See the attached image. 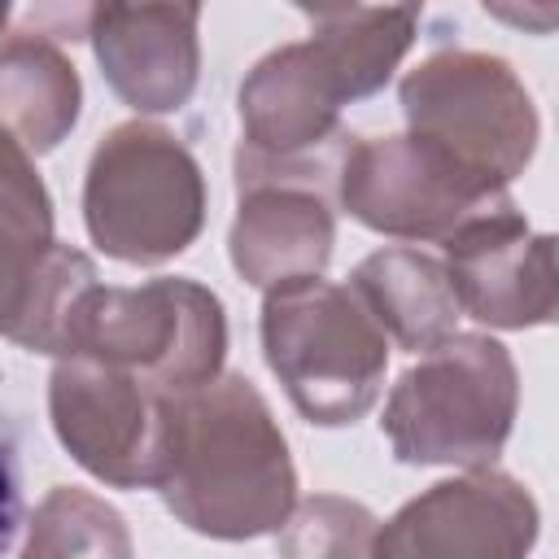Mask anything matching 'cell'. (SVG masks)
<instances>
[{
  "label": "cell",
  "mask_w": 559,
  "mask_h": 559,
  "mask_svg": "<svg viewBox=\"0 0 559 559\" xmlns=\"http://www.w3.org/2000/svg\"><path fill=\"white\" fill-rule=\"evenodd\" d=\"M83 114V83L61 44L31 26L0 44V131L31 157L52 153Z\"/></svg>",
  "instance_id": "2e32d148"
},
{
  "label": "cell",
  "mask_w": 559,
  "mask_h": 559,
  "mask_svg": "<svg viewBox=\"0 0 559 559\" xmlns=\"http://www.w3.org/2000/svg\"><path fill=\"white\" fill-rule=\"evenodd\" d=\"M371 323L406 354H428L454 336L459 301L450 293L441 258L415 245H384L367 253L345 284Z\"/></svg>",
  "instance_id": "9a60e30c"
},
{
  "label": "cell",
  "mask_w": 559,
  "mask_h": 559,
  "mask_svg": "<svg viewBox=\"0 0 559 559\" xmlns=\"http://www.w3.org/2000/svg\"><path fill=\"white\" fill-rule=\"evenodd\" d=\"M314 48L332 61L349 105L376 96L419 31V4H301Z\"/></svg>",
  "instance_id": "e0dca14e"
},
{
  "label": "cell",
  "mask_w": 559,
  "mask_h": 559,
  "mask_svg": "<svg viewBox=\"0 0 559 559\" xmlns=\"http://www.w3.org/2000/svg\"><path fill=\"white\" fill-rule=\"evenodd\" d=\"M166 402L157 384L83 354L57 358L48 419L66 454L114 489H153L166 454Z\"/></svg>",
  "instance_id": "30bf717a"
},
{
  "label": "cell",
  "mask_w": 559,
  "mask_h": 559,
  "mask_svg": "<svg viewBox=\"0 0 559 559\" xmlns=\"http://www.w3.org/2000/svg\"><path fill=\"white\" fill-rule=\"evenodd\" d=\"M66 354L122 367L162 393L201 389L223 376L227 310L214 288L188 275H157L135 288L96 280L66 319L57 358Z\"/></svg>",
  "instance_id": "5b68a950"
},
{
  "label": "cell",
  "mask_w": 559,
  "mask_h": 559,
  "mask_svg": "<svg viewBox=\"0 0 559 559\" xmlns=\"http://www.w3.org/2000/svg\"><path fill=\"white\" fill-rule=\"evenodd\" d=\"M87 39L114 96L135 114H175L201 79V4H92Z\"/></svg>",
  "instance_id": "5bb4252c"
},
{
  "label": "cell",
  "mask_w": 559,
  "mask_h": 559,
  "mask_svg": "<svg viewBox=\"0 0 559 559\" xmlns=\"http://www.w3.org/2000/svg\"><path fill=\"white\" fill-rule=\"evenodd\" d=\"M445 280L459 301V314L524 332L546 328L559 306V275H555V236L533 231L528 218L511 205L472 218L445 240Z\"/></svg>",
  "instance_id": "7c38bea8"
},
{
  "label": "cell",
  "mask_w": 559,
  "mask_h": 559,
  "mask_svg": "<svg viewBox=\"0 0 559 559\" xmlns=\"http://www.w3.org/2000/svg\"><path fill=\"white\" fill-rule=\"evenodd\" d=\"M336 205L376 236L445 245L472 218L511 205V192L402 131L345 144L336 166Z\"/></svg>",
  "instance_id": "52a82bcc"
},
{
  "label": "cell",
  "mask_w": 559,
  "mask_h": 559,
  "mask_svg": "<svg viewBox=\"0 0 559 559\" xmlns=\"http://www.w3.org/2000/svg\"><path fill=\"white\" fill-rule=\"evenodd\" d=\"M22 559H135V542L114 502L79 485H52L26 520Z\"/></svg>",
  "instance_id": "ac0fdd59"
},
{
  "label": "cell",
  "mask_w": 559,
  "mask_h": 559,
  "mask_svg": "<svg viewBox=\"0 0 559 559\" xmlns=\"http://www.w3.org/2000/svg\"><path fill=\"white\" fill-rule=\"evenodd\" d=\"M92 284V258L52 236V197L35 157L0 131V336L57 358L66 319Z\"/></svg>",
  "instance_id": "ba28073f"
},
{
  "label": "cell",
  "mask_w": 559,
  "mask_h": 559,
  "mask_svg": "<svg viewBox=\"0 0 559 559\" xmlns=\"http://www.w3.org/2000/svg\"><path fill=\"white\" fill-rule=\"evenodd\" d=\"M542 533L533 493L493 467L428 485L376 533V559H528Z\"/></svg>",
  "instance_id": "8fae6325"
},
{
  "label": "cell",
  "mask_w": 559,
  "mask_h": 559,
  "mask_svg": "<svg viewBox=\"0 0 559 559\" xmlns=\"http://www.w3.org/2000/svg\"><path fill=\"white\" fill-rule=\"evenodd\" d=\"M258 336L271 376L301 419L345 428L376 406L389 341L345 284L293 280L266 288Z\"/></svg>",
  "instance_id": "277c9868"
},
{
  "label": "cell",
  "mask_w": 559,
  "mask_h": 559,
  "mask_svg": "<svg viewBox=\"0 0 559 559\" xmlns=\"http://www.w3.org/2000/svg\"><path fill=\"white\" fill-rule=\"evenodd\" d=\"M22 524V476H17V450L9 432L0 428V555L13 546V533Z\"/></svg>",
  "instance_id": "ffe728a7"
},
{
  "label": "cell",
  "mask_w": 559,
  "mask_h": 559,
  "mask_svg": "<svg viewBox=\"0 0 559 559\" xmlns=\"http://www.w3.org/2000/svg\"><path fill=\"white\" fill-rule=\"evenodd\" d=\"M406 131L454 157L463 170L511 188L537 153L542 118L507 57L441 48L406 70L397 87Z\"/></svg>",
  "instance_id": "8992f818"
},
{
  "label": "cell",
  "mask_w": 559,
  "mask_h": 559,
  "mask_svg": "<svg viewBox=\"0 0 559 559\" xmlns=\"http://www.w3.org/2000/svg\"><path fill=\"white\" fill-rule=\"evenodd\" d=\"M380 520L358 498L310 493L280 524V559H376Z\"/></svg>",
  "instance_id": "d6986e66"
},
{
  "label": "cell",
  "mask_w": 559,
  "mask_h": 559,
  "mask_svg": "<svg viewBox=\"0 0 559 559\" xmlns=\"http://www.w3.org/2000/svg\"><path fill=\"white\" fill-rule=\"evenodd\" d=\"M4 22H9V4L0 0V31H4Z\"/></svg>",
  "instance_id": "44dd1931"
},
{
  "label": "cell",
  "mask_w": 559,
  "mask_h": 559,
  "mask_svg": "<svg viewBox=\"0 0 559 559\" xmlns=\"http://www.w3.org/2000/svg\"><path fill=\"white\" fill-rule=\"evenodd\" d=\"M520 411L511 349L485 332H454L411 362L384 397L380 432L406 467H493Z\"/></svg>",
  "instance_id": "7a4b0ae2"
},
{
  "label": "cell",
  "mask_w": 559,
  "mask_h": 559,
  "mask_svg": "<svg viewBox=\"0 0 559 559\" xmlns=\"http://www.w3.org/2000/svg\"><path fill=\"white\" fill-rule=\"evenodd\" d=\"M349 105L332 61L314 39L280 44L245 74L236 92L240 153L271 166H301L336 157L349 135L341 131V109Z\"/></svg>",
  "instance_id": "4fadbf2b"
},
{
  "label": "cell",
  "mask_w": 559,
  "mask_h": 559,
  "mask_svg": "<svg viewBox=\"0 0 559 559\" xmlns=\"http://www.w3.org/2000/svg\"><path fill=\"white\" fill-rule=\"evenodd\" d=\"M341 153L301 166H271L236 148V218L227 231V258L245 284L266 293L328 271L336 245Z\"/></svg>",
  "instance_id": "9c48e42d"
},
{
  "label": "cell",
  "mask_w": 559,
  "mask_h": 559,
  "mask_svg": "<svg viewBox=\"0 0 559 559\" xmlns=\"http://www.w3.org/2000/svg\"><path fill=\"white\" fill-rule=\"evenodd\" d=\"M83 223L105 258L162 266L205 227V175L192 148L162 122L109 127L83 175Z\"/></svg>",
  "instance_id": "3957f363"
},
{
  "label": "cell",
  "mask_w": 559,
  "mask_h": 559,
  "mask_svg": "<svg viewBox=\"0 0 559 559\" xmlns=\"http://www.w3.org/2000/svg\"><path fill=\"white\" fill-rule=\"evenodd\" d=\"M153 489L201 537L253 542L280 533L297 507V467L280 419L249 376L223 371L201 389L170 393Z\"/></svg>",
  "instance_id": "6da1fadb"
}]
</instances>
